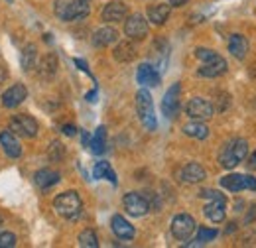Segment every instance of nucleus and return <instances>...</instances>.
<instances>
[{"instance_id":"14","label":"nucleus","mask_w":256,"mask_h":248,"mask_svg":"<svg viewBox=\"0 0 256 248\" xmlns=\"http://www.w3.org/2000/svg\"><path fill=\"white\" fill-rule=\"evenodd\" d=\"M136 79L140 85L144 87H156L160 83V73L156 71V67H152L150 63H142L138 67V73H136Z\"/></svg>"},{"instance_id":"25","label":"nucleus","mask_w":256,"mask_h":248,"mask_svg":"<svg viewBox=\"0 0 256 248\" xmlns=\"http://www.w3.org/2000/svg\"><path fill=\"white\" fill-rule=\"evenodd\" d=\"M93 178H95V180H108L112 186H116V184H118L116 174L112 172L110 164H106V162H98V164H96L95 170H93Z\"/></svg>"},{"instance_id":"4","label":"nucleus","mask_w":256,"mask_h":248,"mask_svg":"<svg viewBox=\"0 0 256 248\" xmlns=\"http://www.w3.org/2000/svg\"><path fill=\"white\" fill-rule=\"evenodd\" d=\"M54 207H56V211L64 218L73 220V218H77L81 215L83 203H81V197L77 195V191H65V193L56 197Z\"/></svg>"},{"instance_id":"32","label":"nucleus","mask_w":256,"mask_h":248,"mask_svg":"<svg viewBox=\"0 0 256 248\" xmlns=\"http://www.w3.org/2000/svg\"><path fill=\"white\" fill-rule=\"evenodd\" d=\"M65 154V148L62 142H54L52 146H50V152H48V156H50V160L52 162H60L62 158H64Z\"/></svg>"},{"instance_id":"24","label":"nucleus","mask_w":256,"mask_h":248,"mask_svg":"<svg viewBox=\"0 0 256 248\" xmlns=\"http://www.w3.org/2000/svg\"><path fill=\"white\" fill-rule=\"evenodd\" d=\"M184 134L190 136V138H195V140H205L209 136V128L201 120H195V122H190L184 126Z\"/></svg>"},{"instance_id":"16","label":"nucleus","mask_w":256,"mask_h":248,"mask_svg":"<svg viewBox=\"0 0 256 248\" xmlns=\"http://www.w3.org/2000/svg\"><path fill=\"white\" fill-rule=\"evenodd\" d=\"M110 226H112V232H114L118 238H122V240H132L134 234H136V232H134V226H132L122 215H114L112 220H110Z\"/></svg>"},{"instance_id":"19","label":"nucleus","mask_w":256,"mask_h":248,"mask_svg":"<svg viewBox=\"0 0 256 248\" xmlns=\"http://www.w3.org/2000/svg\"><path fill=\"white\" fill-rule=\"evenodd\" d=\"M205 217L209 218L211 222H223L224 215H226V209H224V201L223 199H211L209 205H205Z\"/></svg>"},{"instance_id":"13","label":"nucleus","mask_w":256,"mask_h":248,"mask_svg":"<svg viewBox=\"0 0 256 248\" xmlns=\"http://www.w3.org/2000/svg\"><path fill=\"white\" fill-rule=\"evenodd\" d=\"M128 16V8L126 4L122 2H108L104 8H102V20L104 22H122L126 20Z\"/></svg>"},{"instance_id":"40","label":"nucleus","mask_w":256,"mask_h":248,"mask_svg":"<svg viewBox=\"0 0 256 248\" xmlns=\"http://www.w3.org/2000/svg\"><path fill=\"white\" fill-rule=\"evenodd\" d=\"M186 2H188V0H170V4H172V6H184Z\"/></svg>"},{"instance_id":"39","label":"nucleus","mask_w":256,"mask_h":248,"mask_svg":"<svg viewBox=\"0 0 256 248\" xmlns=\"http://www.w3.org/2000/svg\"><path fill=\"white\" fill-rule=\"evenodd\" d=\"M75 65H79L83 71H89V69H87V63L83 62V60H75Z\"/></svg>"},{"instance_id":"6","label":"nucleus","mask_w":256,"mask_h":248,"mask_svg":"<svg viewBox=\"0 0 256 248\" xmlns=\"http://www.w3.org/2000/svg\"><path fill=\"white\" fill-rule=\"evenodd\" d=\"M195 226H197V224H195V218H193L192 215H186V213L176 215L174 220H172V234H174L178 240H188L193 234Z\"/></svg>"},{"instance_id":"31","label":"nucleus","mask_w":256,"mask_h":248,"mask_svg":"<svg viewBox=\"0 0 256 248\" xmlns=\"http://www.w3.org/2000/svg\"><path fill=\"white\" fill-rule=\"evenodd\" d=\"M79 244L85 248H96L98 246V238H96V234L91 228H87V230H83L79 234Z\"/></svg>"},{"instance_id":"41","label":"nucleus","mask_w":256,"mask_h":248,"mask_svg":"<svg viewBox=\"0 0 256 248\" xmlns=\"http://www.w3.org/2000/svg\"><path fill=\"white\" fill-rule=\"evenodd\" d=\"M95 96H96V91H93V93L87 94V100H95Z\"/></svg>"},{"instance_id":"20","label":"nucleus","mask_w":256,"mask_h":248,"mask_svg":"<svg viewBox=\"0 0 256 248\" xmlns=\"http://www.w3.org/2000/svg\"><path fill=\"white\" fill-rule=\"evenodd\" d=\"M205 170L197 164V162H192V164H188L184 170H182V180L186 182V184H199V182H203L205 180Z\"/></svg>"},{"instance_id":"5","label":"nucleus","mask_w":256,"mask_h":248,"mask_svg":"<svg viewBox=\"0 0 256 248\" xmlns=\"http://www.w3.org/2000/svg\"><path fill=\"white\" fill-rule=\"evenodd\" d=\"M136 110H138V116L142 124L148 128V130H154L156 128V112H154V102H152V96L146 89L138 91L136 94Z\"/></svg>"},{"instance_id":"12","label":"nucleus","mask_w":256,"mask_h":248,"mask_svg":"<svg viewBox=\"0 0 256 248\" xmlns=\"http://www.w3.org/2000/svg\"><path fill=\"white\" fill-rule=\"evenodd\" d=\"M26 96H28L26 87L18 83V85H12L10 89L4 91V94H2V104H4L6 108H16L18 104H22V102L26 100Z\"/></svg>"},{"instance_id":"30","label":"nucleus","mask_w":256,"mask_h":248,"mask_svg":"<svg viewBox=\"0 0 256 248\" xmlns=\"http://www.w3.org/2000/svg\"><path fill=\"white\" fill-rule=\"evenodd\" d=\"M217 236V230L215 228H207V226H201L197 230V238L192 242V246H199V244H205V242H211L213 238Z\"/></svg>"},{"instance_id":"1","label":"nucleus","mask_w":256,"mask_h":248,"mask_svg":"<svg viewBox=\"0 0 256 248\" xmlns=\"http://www.w3.org/2000/svg\"><path fill=\"white\" fill-rule=\"evenodd\" d=\"M195 56L203 62V65L199 67V75L201 77H219L226 71V62L219 54H215L213 50L207 48H197Z\"/></svg>"},{"instance_id":"29","label":"nucleus","mask_w":256,"mask_h":248,"mask_svg":"<svg viewBox=\"0 0 256 248\" xmlns=\"http://www.w3.org/2000/svg\"><path fill=\"white\" fill-rule=\"evenodd\" d=\"M221 186H223L224 189H228V191H232V193L242 191V189H244V176H240V174L224 176L223 180H221Z\"/></svg>"},{"instance_id":"37","label":"nucleus","mask_w":256,"mask_h":248,"mask_svg":"<svg viewBox=\"0 0 256 248\" xmlns=\"http://www.w3.org/2000/svg\"><path fill=\"white\" fill-rule=\"evenodd\" d=\"M250 170H256V150L252 152V154L248 156V164H246Z\"/></svg>"},{"instance_id":"23","label":"nucleus","mask_w":256,"mask_h":248,"mask_svg":"<svg viewBox=\"0 0 256 248\" xmlns=\"http://www.w3.org/2000/svg\"><path fill=\"white\" fill-rule=\"evenodd\" d=\"M136 58V48L130 44V42H120L116 48H114V60L116 62L128 63Z\"/></svg>"},{"instance_id":"21","label":"nucleus","mask_w":256,"mask_h":248,"mask_svg":"<svg viewBox=\"0 0 256 248\" xmlns=\"http://www.w3.org/2000/svg\"><path fill=\"white\" fill-rule=\"evenodd\" d=\"M34 182H36V186L42 187V189H48V187L56 186L58 182H60V174L58 172H54V170H40L36 176H34Z\"/></svg>"},{"instance_id":"2","label":"nucleus","mask_w":256,"mask_h":248,"mask_svg":"<svg viewBox=\"0 0 256 248\" xmlns=\"http://www.w3.org/2000/svg\"><path fill=\"white\" fill-rule=\"evenodd\" d=\"M89 2L87 0H58L56 2V14L65 20H83L89 16Z\"/></svg>"},{"instance_id":"17","label":"nucleus","mask_w":256,"mask_h":248,"mask_svg":"<svg viewBox=\"0 0 256 248\" xmlns=\"http://www.w3.org/2000/svg\"><path fill=\"white\" fill-rule=\"evenodd\" d=\"M228 52L236 58V60H244L246 52H248V42L242 34H232L228 38Z\"/></svg>"},{"instance_id":"11","label":"nucleus","mask_w":256,"mask_h":248,"mask_svg":"<svg viewBox=\"0 0 256 248\" xmlns=\"http://www.w3.org/2000/svg\"><path fill=\"white\" fill-rule=\"evenodd\" d=\"M10 130L16 134H22L26 138H34L38 134V122L28 114H16L10 120Z\"/></svg>"},{"instance_id":"7","label":"nucleus","mask_w":256,"mask_h":248,"mask_svg":"<svg viewBox=\"0 0 256 248\" xmlns=\"http://www.w3.org/2000/svg\"><path fill=\"white\" fill-rule=\"evenodd\" d=\"M180 94H182V87L180 83H174L168 93L164 94V100H162V112L164 116L168 118H176L178 112H180Z\"/></svg>"},{"instance_id":"42","label":"nucleus","mask_w":256,"mask_h":248,"mask_svg":"<svg viewBox=\"0 0 256 248\" xmlns=\"http://www.w3.org/2000/svg\"><path fill=\"white\" fill-rule=\"evenodd\" d=\"M0 228H2V217H0Z\"/></svg>"},{"instance_id":"15","label":"nucleus","mask_w":256,"mask_h":248,"mask_svg":"<svg viewBox=\"0 0 256 248\" xmlns=\"http://www.w3.org/2000/svg\"><path fill=\"white\" fill-rule=\"evenodd\" d=\"M0 144H2V148H4L6 156H10V158H14V160L22 156L20 142L16 140V136H14L12 130H4V132H0Z\"/></svg>"},{"instance_id":"22","label":"nucleus","mask_w":256,"mask_h":248,"mask_svg":"<svg viewBox=\"0 0 256 248\" xmlns=\"http://www.w3.org/2000/svg\"><path fill=\"white\" fill-rule=\"evenodd\" d=\"M58 71V56L56 54H46L40 62V75L44 79H52Z\"/></svg>"},{"instance_id":"34","label":"nucleus","mask_w":256,"mask_h":248,"mask_svg":"<svg viewBox=\"0 0 256 248\" xmlns=\"http://www.w3.org/2000/svg\"><path fill=\"white\" fill-rule=\"evenodd\" d=\"M199 197H207V199H223L224 201V195H221L219 191H213V189H203L199 193Z\"/></svg>"},{"instance_id":"33","label":"nucleus","mask_w":256,"mask_h":248,"mask_svg":"<svg viewBox=\"0 0 256 248\" xmlns=\"http://www.w3.org/2000/svg\"><path fill=\"white\" fill-rule=\"evenodd\" d=\"M16 236L12 232H0V248H14Z\"/></svg>"},{"instance_id":"18","label":"nucleus","mask_w":256,"mask_h":248,"mask_svg":"<svg viewBox=\"0 0 256 248\" xmlns=\"http://www.w3.org/2000/svg\"><path fill=\"white\" fill-rule=\"evenodd\" d=\"M118 40V32L110 26H104V28H98V30L93 34V44L96 48H106L110 44H114Z\"/></svg>"},{"instance_id":"36","label":"nucleus","mask_w":256,"mask_h":248,"mask_svg":"<svg viewBox=\"0 0 256 248\" xmlns=\"http://www.w3.org/2000/svg\"><path fill=\"white\" fill-rule=\"evenodd\" d=\"M75 132H77V128H75V126H71V124H65L64 126L65 136H75Z\"/></svg>"},{"instance_id":"8","label":"nucleus","mask_w":256,"mask_h":248,"mask_svg":"<svg viewBox=\"0 0 256 248\" xmlns=\"http://www.w3.org/2000/svg\"><path fill=\"white\" fill-rule=\"evenodd\" d=\"M186 110H188V114L192 116L193 120H207V118L213 116V110H215V108H213V104H211L207 98L193 96L192 100L188 102Z\"/></svg>"},{"instance_id":"35","label":"nucleus","mask_w":256,"mask_h":248,"mask_svg":"<svg viewBox=\"0 0 256 248\" xmlns=\"http://www.w3.org/2000/svg\"><path fill=\"white\" fill-rule=\"evenodd\" d=\"M244 189H252L256 191V180L252 176H244Z\"/></svg>"},{"instance_id":"3","label":"nucleus","mask_w":256,"mask_h":248,"mask_svg":"<svg viewBox=\"0 0 256 248\" xmlns=\"http://www.w3.org/2000/svg\"><path fill=\"white\" fill-rule=\"evenodd\" d=\"M248 154V142L242 140V138H236L232 142H228L221 150V156H219V162L221 166L226 168V170H232L234 166H238L244 158Z\"/></svg>"},{"instance_id":"27","label":"nucleus","mask_w":256,"mask_h":248,"mask_svg":"<svg viewBox=\"0 0 256 248\" xmlns=\"http://www.w3.org/2000/svg\"><path fill=\"white\" fill-rule=\"evenodd\" d=\"M91 152L93 154H102L104 148H106V128L104 126H98L95 132V136L91 138V144H89Z\"/></svg>"},{"instance_id":"9","label":"nucleus","mask_w":256,"mask_h":248,"mask_svg":"<svg viewBox=\"0 0 256 248\" xmlns=\"http://www.w3.org/2000/svg\"><path fill=\"white\" fill-rule=\"evenodd\" d=\"M124 34L134 42L144 40L148 36V22L144 20V16H140V14L128 16L126 22H124Z\"/></svg>"},{"instance_id":"28","label":"nucleus","mask_w":256,"mask_h":248,"mask_svg":"<svg viewBox=\"0 0 256 248\" xmlns=\"http://www.w3.org/2000/svg\"><path fill=\"white\" fill-rule=\"evenodd\" d=\"M20 63H22V69L24 71H32L34 67H36V63H38V50H36V46H26L24 50H22V58H20Z\"/></svg>"},{"instance_id":"26","label":"nucleus","mask_w":256,"mask_h":248,"mask_svg":"<svg viewBox=\"0 0 256 248\" xmlns=\"http://www.w3.org/2000/svg\"><path fill=\"white\" fill-rule=\"evenodd\" d=\"M168 16H170V6H166V4H156V6L148 8V18L156 26H162L168 20Z\"/></svg>"},{"instance_id":"10","label":"nucleus","mask_w":256,"mask_h":248,"mask_svg":"<svg viewBox=\"0 0 256 248\" xmlns=\"http://www.w3.org/2000/svg\"><path fill=\"white\" fill-rule=\"evenodd\" d=\"M122 205H124L128 215H132V217H144L150 211V203L140 193H126L122 199Z\"/></svg>"},{"instance_id":"38","label":"nucleus","mask_w":256,"mask_h":248,"mask_svg":"<svg viewBox=\"0 0 256 248\" xmlns=\"http://www.w3.org/2000/svg\"><path fill=\"white\" fill-rule=\"evenodd\" d=\"M91 144V136L87 132H83V146H89Z\"/></svg>"}]
</instances>
